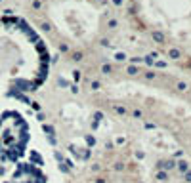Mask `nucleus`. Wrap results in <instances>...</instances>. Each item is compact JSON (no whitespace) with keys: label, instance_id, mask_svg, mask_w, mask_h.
<instances>
[{"label":"nucleus","instance_id":"nucleus-1","mask_svg":"<svg viewBox=\"0 0 191 183\" xmlns=\"http://www.w3.org/2000/svg\"><path fill=\"white\" fill-rule=\"evenodd\" d=\"M103 103L117 115L132 116L153 124L170 133L183 153L191 158V97L174 88L161 86H124L107 90Z\"/></svg>","mask_w":191,"mask_h":183},{"label":"nucleus","instance_id":"nucleus-2","mask_svg":"<svg viewBox=\"0 0 191 183\" xmlns=\"http://www.w3.org/2000/svg\"><path fill=\"white\" fill-rule=\"evenodd\" d=\"M0 183H48L44 160L33 149L31 126L17 112L0 118Z\"/></svg>","mask_w":191,"mask_h":183},{"label":"nucleus","instance_id":"nucleus-3","mask_svg":"<svg viewBox=\"0 0 191 183\" xmlns=\"http://www.w3.org/2000/svg\"><path fill=\"white\" fill-rule=\"evenodd\" d=\"M145 29L191 69V0H136Z\"/></svg>","mask_w":191,"mask_h":183},{"label":"nucleus","instance_id":"nucleus-4","mask_svg":"<svg viewBox=\"0 0 191 183\" xmlns=\"http://www.w3.org/2000/svg\"><path fill=\"white\" fill-rule=\"evenodd\" d=\"M92 183H145V178L134 158L115 157L97 172Z\"/></svg>","mask_w":191,"mask_h":183}]
</instances>
